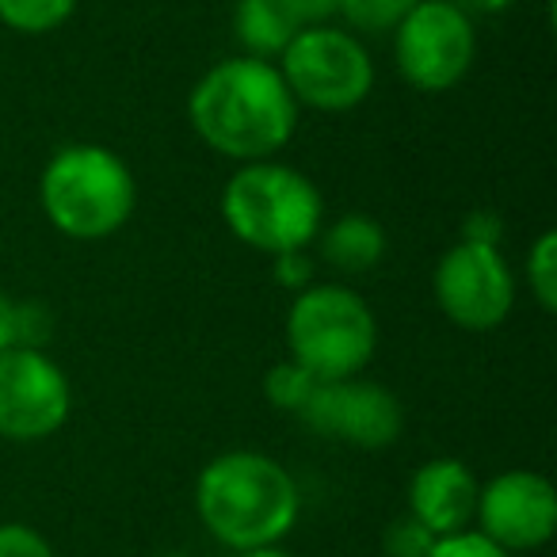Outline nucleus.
<instances>
[{"label":"nucleus","instance_id":"1","mask_svg":"<svg viewBox=\"0 0 557 557\" xmlns=\"http://www.w3.org/2000/svg\"><path fill=\"white\" fill-rule=\"evenodd\" d=\"M187 119L218 157L275 161L298 131V103L275 62L237 54L202 73L187 96Z\"/></svg>","mask_w":557,"mask_h":557},{"label":"nucleus","instance_id":"2","mask_svg":"<svg viewBox=\"0 0 557 557\" xmlns=\"http://www.w3.org/2000/svg\"><path fill=\"white\" fill-rule=\"evenodd\" d=\"M195 511L225 549L278 546L298 523L302 493L283 462L263 450H225L195 481Z\"/></svg>","mask_w":557,"mask_h":557},{"label":"nucleus","instance_id":"3","mask_svg":"<svg viewBox=\"0 0 557 557\" xmlns=\"http://www.w3.org/2000/svg\"><path fill=\"white\" fill-rule=\"evenodd\" d=\"M222 218L233 237L256 252H302L318 240L325 199L318 184L290 164L248 161L237 164V172L225 180Z\"/></svg>","mask_w":557,"mask_h":557},{"label":"nucleus","instance_id":"4","mask_svg":"<svg viewBox=\"0 0 557 557\" xmlns=\"http://www.w3.org/2000/svg\"><path fill=\"white\" fill-rule=\"evenodd\" d=\"M39 202L58 233L73 240H103L119 233L138 207L134 172L108 146L58 149L39 176Z\"/></svg>","mask_w":557,"mask_h":557},{"label":"nucleus","instance_id":"5","mask_svg":"<svg viewBox=\"0 0 557 557\" xmlns=\"http://www.w3.org/2000/svg\"><path fill=\"white\" fill-rule=\"evenodd\" d=\"M290 363L310 379H356L379 351V321L367 298L344 283H310L287 310Z\"/></svg>","mask_w":557,"mask_h":557},{"label":"nucleus","instance_id":"6","mask_svg":"<svg viewBox=\"0 0 557 557\" xmlns=\"http://www.w3.org/2000/svg\"><path fill=\"white\" fill-rule=\"evenodd\" d=\"M275 65L298 108L325 111V115L356 111L359 103H367L374 81H379L374 58L363 47V39L336 24L302 27Z\"/></svg>","mask_w":557,"mask_h":557},{"label":"nucleus","instance_id":"7","mask_svg":"<svg viewBox=\"0 0 557 557\" xmlns=\"http://www.w3.org/2000/svg\"><path fill=\"white\" fill-rule=\"evenodd\" d=\"M389 35L401 81L428 96L462 85L478 58L473 16H466L455 0H420Z\"/></svg>","mask_w":557,"mask_h":557},{"label":"nucleus","instance_id":"8","mask_svg":"<svg viewBox=\"0 0 557 557\" xmlns=\"http://www.w3.org/2000/svg\"><path fill=\"white\" fill-rule=\"evenodd\" d=\"M432 290L443 318L466 333H493L511 318L516 306V275L500 256V245L466 237L440 256Z\"/></svg>","mask_w":557,"mask_h":557},{"label":"nucleus","instance_id":"9","mask_svg":"<svg viewBox=\"0 0 557 557\" xmlns=\"http://www.w3.org/2000/svg\"><path fill=\"white\" fill-rule=\"evenodd\" d=\"M73 412L65 371L42 348L0 351V440L39 443L62 432Z\"/></svg>","mask_w":557,"mask_h":557},{"label":"nucleus","instance_id":"10","mask_svg":"<svg viewBox=\"0 0 557 557\" xmlns=\"http://www.w3.org/2000/svg\"><path fill=\"white\" fill-rule=\"evenodd\" d=\"M298 420L321 440L348 443L356 450H386L405 432V409L394 389L359 379V374L318 382Z\"/></svg>","mask_w":557,"mask_h":557},{"label":"nucleus","instance_id":"11","mask_svg":"<svg viewBox=\"0 0 557 557\" xmlns=\"http://www.w3.org/2000/svg\"><path fill=\"white\" fill-rule=\"evenodd\" d=\"M473 523L508 554L542 549L557 531L554 481L534 470H504L478 488Z\"/></svg>","mask_w":557,"mask_h":557},{"label":"nucleus","instance_id":"12","mask_svg":"<svg viewBox=\"0 0 557 557\" xmlns=\"http://www.w3.org/2000/svg\"><path fill=\"white\" fill-rule=\"evenodd\" d=\"M478 478L458 458H432L409 481V516L424 523L435 539L466 531L478 508Z\"/></svg>","mask_w":557,"mask_h":557},{"label":"nucleus","instance_id":"13","mask_svg":"<svg viewBox=\"0 0 557 557\" xmlns=\"http://www.w3.org/2000/svg\"><path fill=\"white\" fill-rule=\"evenodd\" d=\"M306 27L295 0H237L233 4V35L240 54L278 62V54Z\"/></svg>","mask_w":557,"mask_h":557},{"label":"nucleus","instance_id":"14","mask_svg":"<svg viewBox=\"0 0 557 557\" xmlns=\"http://www.w3.org/2000/svg\"><path fill=\"white\" fill-rule=\"evenodd\" d=\"M386 230L371 214H344L333 225H321L318 252L341 275H367L386 260Z\"/></svg>","mask_w":557,"mask_h":557},{"label":"nucleus","instance_id":"15","mask_svg":"<svg viewBox=\"0 0 557 557\" xmlns=\"http://www.w3.org/2000/svg\"><path fill=\"white\" fill-rule=\"evenodd\" d=\"M81 0H0V24L16 35H50L70 24Z\"/></svg>","mask_w":557,"mask_h":557},{"label":"nucleus","instance_id":"16","mask_svg":"<svg viewBox=\"0 0 557 557\" xmlns=\"http://www.w3.org/2000/svg\"><path fill=\"white\" fill-rule=\"evenodd\" d=\"M527 290L542 313H557V233L542 230L527 252Z\"/></svg>","mask_w":557,"mask_h":557},{"label":"nucleus","instance_id":"17","mask_svg":"<svg viewBox=\"0 0 557 557\" xmlns=\"http://www.w3.org/2000/svg\"><path fill=\"white\" fill-rule=\"evenodd\" d=\"M417 4L420 0H336V16H344L351 32L389 35Z\"/></svg>","mask_w":557,"mask_h":557},{"label":"nucleus","instance_id":"18","mask_svg":"<svg viewBox=\"0 0 557 557\" xmlns=\"http://www.w3.org/2000/svg\"><path fill=\"white\" fill-rule=\"evenodd\" d=\"M313 386H318V379H310V374L302 371L298 363H275L268 371V379H263V394H268L271 409L278 412H290V417H298L302 412V405L310 401Z\"/></svg>","mask_w":557,"mask_h":557},{"label":"nucleus","instance_id":"19","mask_svg":"<svg viewBox=\"0 0 557 557\" xmlns=\"http://www.w3.org/2000/svg\"><path fill=\"white\" fill-rule=\"evenodd\" d=\"M432 542H435V534L428 531L424 523H417L412 516L394 519V523L386 527V534H382L386 557H428Z\"/></svg>","mask_w":557,"mask_h":557},{"label":"nucleus","instance_id":"20","mask_svg":"<svg viewBox=\"0 0 557 557\" xmlns=\"http://www.w3.org/2000/svg\"><path fill=\"white\" fill-rule=\"evenodd\" d=\"M428 557H511V554L496 546L493 539H485L478 527H466V531L435 539L432 549H428Z\"/></svg>","mask_w":557,"mask_h":557},{"label":"nucleus","instance_id":"21","mask_svg":"<svg viewBox=\"0 0 557 557\" xmlns=\"http://www.w3.org/2000/svg\"><path fill=\"white\" fill-rule=\"evenodd\" d=\"M0 557H54V549L35 527L0 523Z\"/></svg>","mask_w":557,"mask_h":557},{"label":"nucleus","instance_id":"22","mask_svg":"<svg viewBox=\"0 0 557 557\" xmlns=\"http://www.w3.org/2000/svg\"><path fill=\"white\" fill-rule=\"evenodd\" d=\"M271 263H275V283L278 287H290L298 295V290H306L313 283V260L310 252H283V256H271Z\"/></svg>","mask_w":557,"mask_h":557},{"label":"nucleus","instance_id":"23","mask_svg":"<svg viewBox=\"0 0 557 557\" xmlns=\"http://www.w3.org/2000/svg\"><path fill=\"white\" fill-rule=\"evenodd\" d=\"M462 237L481 240V245H500V237H504L500 214H493V210H473V214L462 222Z\"/></svg>","mask_w":557,"mask_h":557},{"label":"nucleus","instance_id":"24","mask_svg":"<svg viewBox=\"0 0 557 557\" xmlns=\"http://www.w3.org/2000/svg\"><path fill=\"white\" fill-rule=\"evenodd\" d=\"M20 348V298L0 290V351Z\"/></svg>","mask_w":557,"mask_h":557},{"label":"nucleus","instance_id":"25","mask_svg":"<svg viewBox=\"0 0 557 557\" xmlns=\"http://www.w3.org/2000/svg\"><path fill=\"white\" fill-rule=\"evenodd\" d=\"M466 16H500V12L516 9L519 0H455Z\"/></svg>","mask_w":557,"mask_h":557},{"label":"nucleus","instance_id":"26","mask_svg":"<svg viewBox=\"0 0 557 557\" xmlns=\"http://www.w3.org/2000/svg\"><path fill=\"white\" fill-rule=\"evenodd\" d=\"M298 12H302L306 27L310 24H329L336 16V0H295Z\"/></svg>","mask_w":557,"mask_h":557},{"label":"nucleus","instance_id":"27","mask_svg":"<svg viewBox=\"0 0 557 557\" xmlns=\"http://www.w3.org/2000/svg\"><path fill=\"white\" fill-rule=\"evenodd\" d=\"M233 557H295V554H287L283 546H260V549H240Z\"/></svg>","mask_w":557,"mask_h":557},{"label":"nucleus","instance_id":"28","mask_svg":"<svg viewBox=\"0 0 557 557\" xmlns=\"http://www.w3.org/2000/svg\"><path fill=\"white\" fill-rule=\"evenodd\" d=\"M157 557H191V554H180V549H169V554H157Z\"/></svg>","mask_w":557,"mask_h":557}]
</instances>
